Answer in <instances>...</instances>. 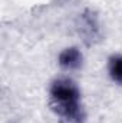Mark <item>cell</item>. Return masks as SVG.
<instances>
[{"label":"cell","instance_id":"obj_1","mask_svg":"<svg viewBox=\"0 0 122 123\" xmlns=\"http://www.w3.org/2000/svg\"><path fill=\"white\" fill-rule=\"evenodd\" d=\"M50 107L68 123H82L85 112L81 102V90L70 79H58L50 86Z\"/></svg>","mask_w":122,"mask_h":123},{"label":"cell","instance_id":"obj_2","mask_svg":"<svg viewBox=\"0 0 122 123\" xmlns=\"http://www.w3.org/2000/svg\"><path fill=\"white\" fill-rule=\"evenodd\" d=\"M58 62L65 70H75L82 66L83 56L78 47H66L61 52Z\"/></svg>","mask_w":122,"mask_h":123},{"label":"cell","instance_id":"obj_3","mask_svg":"<svg viewBox=\"0 0 122 123\" xmlns=\"http://www.w3.org/2000/svg\"><path fill=\"white\" fill-rule=\"evenodd\" d=\"M108 73L116 85L122 86V55H114L109 57Z\"/></svg>","mask_w":122,"mask_h":123}]
</instances>
